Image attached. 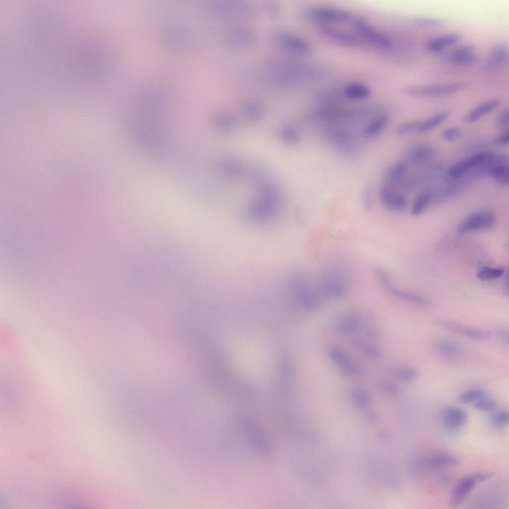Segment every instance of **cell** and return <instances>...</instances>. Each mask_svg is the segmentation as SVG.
Here are the masks:
<instances>
[{"mask_svg":"<svg viewBox=\"0 0 509 509\" xmlns=\"http://www.w3.org/2000/svg\"><path fill=\"white\" fill-rule=\"evenodd\" d=\"M288 282V288L301 307L310 311L320 307L323 296L319 284H316L310 276L298 273L290 278Z\"/></svg>","mask_w":509,"mask_h":509,"instance_id":"cell-1","label":"cell"},{"mask_svg":"<svg viewBox=\"0 0 509 509\" xmlns=\"http://www.w3.org/2000/svg\"><path fill=\"white\" fill-rule=\"evenodd\" d=\"M318 284L323 297L338 299L347 293L349 277L342 268L333 267L324 272Z\"/></svg>","mask_w":509,"mask_h":509,"instance_id":"cell-2","label":"cell"},{"mask_svg":"<svg viewBox=\"0 0 509 509\" xmlns=\"http://www.w3.org/2000/svg\"><path fill=\"white\" fill-rule=\"evenodd\" d=\"M498 155L492 152H482L463 159L450 166L447 170L448 177L457 179L472 169L492 165L496 161Z\"/></svg>","mask_w":509,"mask_h":509,"instance_id":"cell-3","label":"cell"},{"mask_svg":"<svg viewBox=\"0 0 509 509\" xmlns=\"http://www.w3.org/2000/svg\"><path fill=\"white\" fill-rule=\"evenodd\" d=\"M374 114L372 106L349 109L325 108L317 110L314 114V117L320 120L337 122L363 118Z\"/></svg>","mask_w":509,"mask_h":509,"instance_id":"cell-4","label":"cell"},{"mask_svg":"<svg viewBox=\"0 0 509 509\" xmlns=\"http://www.w3.org/2000/svg\"><path fill=\"white\" fill-rule=\"evenodd\" d=\"M469 86L467 82H458L442 85L409 86L405 88L404 92L407 94L426 97H435L446 95L456 93L465 89Z\"/></svg>","mask_w":509,"mask_h":509,"instance_id":"cell-5","label":"cell"},{"mask_svg":"<svg viewBox=\"0 0 509 509\" xmlns=\"http://www.w3.org/2000/svg\"><path fill=\"white\" fill-rule=\"evenodd\" d=\"M497 221L495 214L490 210H481L468 216L458 225L457 233L463 235L468 233L483 231L493 228Z\"/></svg>","mask_w":509,"mask_h":509,"instance_id":"cell-6","label":"cell"},{"mask_svg":"<svg viewBox=\"0 0 509 509\" xmlns=\"http://www.w3.org/2000/svg\"><path fill=\"white\" fill-rule=\"evenodd\" d=\"M491 476L486 473L472 474L462 478L456 485L452 492L450 505L456 507L462 504L471 493L478 482L484 481Z\"/></svg>","mask_w":509,"mask_h":509,"instance_id":"cell-7","label":"cell"},{"mask_svg":"<svg viewBox=\"0 0 509 509\" xmlns=\"http://www.w3.org/2000/svg\"><path fill=\"white\" fill-rule=\"evenodd\" d=\"M376 273L378 279L384 288L394 296L420 306L428 307L430 305L429 301L425 298L412 293L400 290L393 286L388 275L383 269H377Z\"/></svg>","mask_w":509,"mask_h":509,"instance_id":"cell-8","label":"cell"},{"mask_svg":"<svg viewBox=\"0 0 509 509\" xmlns=\"http://www.w3.org/2000/svg\"><path fill=\"white\" fill-rule=\"evenodd\" d=\"M379 200L385 208L392 212H401L407 206L406 197L396 191L393 186L383 183L378 189Z\"/></svg>","mask_w":509,"mask_h":509,"instance_id":"cell-9","label":"cell"},{"mask_svg":"<svg viewBox=\"0 0 509 509\" xmlns=\"http://www.w3.org/2000/svg\"><path fill=\"white\" fill-rule=\"evenodd\" d=\"M354 24L359 33L368 42L383 49L392 48L390 39L372 28L363 17L357 18Z\"/></svg>","mask_w":509,"mask_h":509,"instance_id":"cell-10","label":"cell"},{"mask_svg":"<svg viewBox=\"0 0 509 509\" xmlns=\"http://www.w3.org/2000/svg\"><path fill=\"white\" fill-rule=\"evenodd\" d=\"M439 324L446 330L456 334L476 340H485L491 336L490 331L459 324L448 320H441Z\"/></svg>","mask_w":509,"mask_h":509,"instance_id":"cell-11","label":"cell"},{"mask_svg":"<svg viewBox=\"0 0 509 509\" xmlns=\"http://www.w3.org/2000/svg\"><path fill=\"white\" fill-rule=\"evenodd\" d=\"M475 51V47L473 45H463L449 51L444 56V59L448 63L456 66H470L478 60Z\"/></svg>","mask_w":509,"mask_h":509,"instance_id":"cell-12","label":"cell"},{"mask_svg":"<svg viewBox=\"0 0 509 509\" xmlns=\"http://www.w3.org/2000/svg\"><path fill=\"white\" fill-rule=\"evenodd\" d=\"M327 139L345 151L352 149L354 147V138L352 134L344 128L330 126L324 131Z\"/></svg>","mask_w":509,"mask_h":509,"instance_id":"cell-13","label":"cell"},{"mask_svg":"<svg viewBox=\"0 0 509 509\" xmlns=\"http://www.w3.org/2000/svg\"><path fill=\"white\" fill-rule=\"evenodd\" d=\"M468 417L467 413L463 409L450 406L443 411L442 421L445 428L451 431H456L465 425Z\"/></svg>","mask_w":509,"mask_h":509,"instance_id":"cell-14","label":"cell"},{"mask_svg":"<svg viewBox=\"0 0 509 509\" xmlns=\"http://www.w3.org/2000/svg\"><path fill=\"white\" fill-rule=\"evenodd\" d=\"M308 14L313 19L329 22H343L350 17V13L346 10L324 7L312 8Z\"/></svg>","mask_w":509,"mask_h":509,"instance_id":"cell-15","label":"cell"},{"mask_svg":"<svg viewBox=\"0 0 509 509\" xmlns=\"http://www.w3.org/2000/svg\"><path fill=\"white\" fill-rule=\"evenodd\" d=\"M508 45L504 43H499L493 48L487 62L485 69L489 71L501 69L508 64Z\"/></svg>","mask_w":509,"mask_h":509,"instance_id":"cell-16","label":"cell"},{"mask_svg":"<svg viewBox=\"0 0 509 509\" xmlns=\"http://www.w3.org/2000/svg\"><path fill=\"white\" fill-rule=\"evenodd\" d=\"M361 318V315L356 312L344 315L335 324V332L340 336H346L356 332L360 327Z\"/></svg>","mask_w":509,"mask_h":509,"instance_id":"cell-17","label":"cell"},{"mask_svg":"<svg viewBox=\"0 0 509 509\" xmlns=\"http://www.w3.org/2000/svg\"><path fill=\"white\" fill-rule=\"evenodd\" d=\"M460 464V460L447 453L439 452L427 457L424 465L428 469L434 470L444 467H454Z\"/></svg>","mask_w":509,"mask_h":509,"instance_id":"cell-18","label":"cell"},{"mask_svg":"<svg viewBox=\"0 0 509 509\" xmlns=\"http://www.w3.org/2000/svg\"><path fill=\"white\" fill-rule=\"evenodd\" d=\"M502 104L499 98L484 102L474 108L464 117V121L467 124L475 122L497 108Z\"/></svg>","mask_w":509,"mask_h":509,"instance_id":"cell-19","label":"cell"},{"mask_svg":"<svg viewBox=\"0 0 509 509\" xmlns=\"http://www.w3.org/2000/svg\"><path fill=\"white\" fill-rule=\"evenodd\" d=\"M438 353L442 357L451 360L459 359L463 353V349L461 344L449 339H441L436 344Z\"/></svg>","mask_w":509,"mask_h":509,"instance_id":"cell-20","label":"cell"},{"mask_svg":"<svg viewBox=\"0 0 509 509\" xmlns=\"http://www.w3.org/2000/svg\"><path fill=\"white\" fill-rule=\"evenodd\" d=\"M389 120V115L387 113L380 114L364 126L361 132L362 137L369 139L377 136L386 129Z\"/></svg>","mask_w":509,"mask_h":509,"instance_id":"cell-21","label":"cell"},{"mask_svg":"<svg viewBox=\"0 0 509 509\" xmlns=\"http://www.w3.org/2000/svg\"><path fill=\"white\" fill-rule=\"evenodd\" d=\"M463 38L460 33H453L433 38L425 44V49L431 52H438L444 48L455 44Z\"/></svg>","mask_w":509,"mask_h":509,"instance_id":"cell-22","label":"cell"},{"mask_svg":"<svg viewBox=\"0 0 509 509\" xmlns=\"http://www.w3.org/2000/svg\"><path fill=\"white\" fill-rule=\"evenodd\" d=\"M320 31L329 38L348 45H356L358 43L354 35L333 27L322 26L320 27Z\"/></svg>","mask_w":509,"mask_h":509,"instance_id":"cell-23","label":"cell"},{"mask_svg":"<svg viewBox=\"0 0 509 509\" xmlns=\"http://www.w3.org/2000/svg\"><path fill=\"white\" fill-rule=\"evenodd\" d=\"M387 371L396 379L406 383L414 382L419 376L418 370L410 366H396L389 368Z\"/></svg>","mask_w":509,"mask_h":509,"instance_id":"cell-24","label":"cell"},{"mask_svg":"<svg viewBox=\"0 0 509 509\" xmlns=\"http://www.w3.org/2000/svg\"><path fill=\"white\" fill-rule=\"evenodd\" d=\"M407 170L406 164L402 161L392 165L385 173L383 183L393 186L403 177Z\"/></svg>","mask_w":509,"mask_h":509,"instance_id":"cell-25","label":"cell"},{"mask_svg":"<svg viewBox=\"0 0 509 509\" xmlns=\"http://www.w3.org/2000/svg\"><path fill=\"white\" fill-rule=\"evenodd\" d=\"M435 154V151L432 147L426 145H418L410 149L408 155L412 161L422 162L432 158Z\"/></svg>","mask_w":509,"mask_h":509,"instance_id":"cell-26","label":"cell"},{"mask_svg":"<svg viewBox=\"0 0 509 509\" xmlns=\"http://www.w3.org/2000/svg\"><path fill=\"white\" fill-rule=\"evenodd\" d=\"M450 115V113L448 111L438 113L429 118L425 121L422 122L420 126L417 130V132L420 134L427 133L446 121L449 117Z\"/></svg>","mask_w":509,"mask_h":509,"instance_id":"cell-27","label":"cell"},{"mask_svg":"<svg viewBox=\"0 0 509 509\" xmlns=\"http://www.w3.org/2000/svg\"><path fill=\"white\" fill-rule=\"evenodd\" d=\"M344 93L349 98L363 99L370 95L371 90L368 86L365 85L351 83L346 85L344 89Z\"/></svg>","mask_w":509,"mask_h":509,"instance_id":"cell-28","label":"cell"},{"mask_svg":"<svg viewBox=\"0 0 509 509\" xmlns=\"http://www.w3.org/2000/svg\"><path fill=\"white\" fill-rule=\"evenodd\" d=\"M490 175L496 181L503 184L509 182V168L508 164L500 163L492 166L489 169Z\"/></svg>","mask_w":509,"mask_h":509,"instance_id":"cell-29","label":"cell"},{"mask_svg":"<svg viewBox=\"0 0 509 509\" xmlns=\"http://www.w3.org/2000/svg\"><path fill=\"white\" fill-rule=\"evenodd\" d=\"M327 353L330 359L340 367L353 360L347 352L335 345L330 347Z\"/></svg>","mask_w":509,"mask_h":509,"instance_id":"cell-30","label":"cell"},{"mask_svg":"<svg viewBox=\"0 0 509 509\" xmlns=\"http://www.w3.org/2000/svg\"><path fill=\"white\" fill-rule=\"evenodd\" d=\"M350 399L352 403L359 407L367 406L371 401L369 392L364 388L356 387L350 392Z\"/></svg>","mask_w":509,"mask_h":509,"instance_id":"cell-31","label":"cell"},{"mask_svg":"<svg viewBox=\"0 0 509 509\" xmlns=\"http://www.w3.org/2000/svg\"><path fill=\"white\" fill-rule=\"evenodd\" d=\"M488 393L482 389H472L461 393L457 397V401L462 404H467L478 400L487 398Z\"/></svg>","mask_w":509,"mask_h":509,"instance_id":"cell-32","label":"cell"},{"mask_svg":"<svg viewBox=\"0 0 509 509\" xmlns=\"http://www.w3.org/2000/svg\"><path fill=\"white\" fill-rule=\"evenodd\" d=\"M504 272L505 269L502 267L486 266L480 269L476 276L482 281L490 280L500 277Z\"/></svg>","mask_w":509,"mask_h":509,"instance_id":"cell-33","label":"cell"},{"mask_svg":"<svg viewBox=\"0 0 509 509\" xmlns=\"http://www.w3.org/2000/svg\"><path fill=\"white\" fill-rule=\"evenodd\" d=\"M431 195L428 192L420 195L415 200L411 210V214L417 216L421 214L429 204Z\"/></svg>","mask_w":509,"mask_h":509,"instance_id":"cell-34","label":"cell"},{"mask_svg":"<svg viewBox=\"0 0 509 509\" xmlns=\"http://www.w3.org/2000/svg\"><path fill=\"white\" fill-rule=\"evenodd\" d=\"M220 166L224 172L230 176H240L242 172V166L234 159L225 160L221 162Z\"/></svg>","mask_w":509,"mask_h":509,"instance_id":"cell-35","label":"cell"},{"mask_svg":"<svg viewBox=\"0 0 509 509\" xmlns=\"http://www.w3.org/2000/svg\"><path fill=\"white\" fill-rule=\"evenodd\" d=\"M342 372L346 376L357 378L362 376L365 373L363 366L356 363L354 360L340 367Z\"/></svg>","mask_w":509,"mask_h":509,"instance_id":"cell-36","label":"cell"},{"mask_svg":"<svg viewBox=\"0 0 509 509\" xmlns=\"http://www.w3.org/2000/svg\"><path fill=\"white\" fill-rule=\"evenodd\" d=\"M380 390L385 394L391 396H398L401 394L399 386L395 382L384 380L380 384Z\"/></svg>","mask_w":509,"mask_h":509,"instance_id":"cell-37","label":"cell"},{"mask_svg":"<svg viewBox=\"0 0 509 509\" xmlns=\"http://www.w3.org/2000/svg\"><path fill=\"white\" fill-rule=\"evenodd\" d=\"M422 121L420 120L404 122L400 124L396 129L395 133L398 135H403L417 130Z\"/></svg>","mask_w":509,"mask_h":509,"instance_id":"cell-38","label":"cell"},{"mask_svg":"<svg viewBox=\"0 0 509 509\" xmlns=\"http://www.w3.org/2000/svg\"><path fill=\"white\" fill-rule=\"evenodd\" d=\"M462 134L459 127H453L445 129L441 133V138L448 142H453L459 139Z\"/></svg>","mask_w":509,"mask_h":509,"instance_id":"cell-39","label":"cell"},{"mask_svg":"<svg viewBox=\"0 0 509 509\" xmlns=\"http://www.w3.org/2000/svg\"><path fill=\"white\" fill-rule=\"evenodd\" d=\"M413 20L418 24L428 26H441L446 23V21L444 19L424 16L416 17Z\"/></svg>","mask_w":509,"mask_h":509,"instance_id":"cell-40","label":"cell"},{"mask_svg":"<svg viewBox=\"0 0 509 509\" xmlns=\"http://www.w3.org/2000/svg\"><path fill=\"white\" fill-rule=\"evenodd\" d=\"M473 406L479 411L491 412L496 408L497 404L494 400L485 398L475 402Z\"/></svg>","mask_w":509,"mask_h":509,"instance_id":"cell-41","label":"cell"},{"mask_svg":"<svg viewBox=\"0 0 509 509\" xmlns=\"http://www.w3.org/2000/svg\"><path fill=\"white\" fill-rule=\"evenodd\" d=\"M362 200L364 208L366 211H370L373 206V189L370 185L365 186L362 193Z\"/></svg>","mask_w":509,"mask_h":509,"instance_id":"cell-42","label":"cell"},{"mask_svg":"<svg viewBox=\"0 0 509 509\" xmlns=\"http://www.w3.org/2000/svg\"><path fill=\"white\" fill-rule=\"evenodd\" d=\"M361 350L364 355L371 359L377 360L382 357L381 350L374 344L366 345Z\"/></svg>","mask_w":509,"mask_h":509,"instance_id":"cell-43","label":"cell"},{"mask_svg":"<svg viewBox=\"0 0 509 509\" xmlns=\"http://www.w3.org/2000/svg\"><path fill=\"white\" fill-rule=\"evenodd\" d=\"M282 137L289 142L294 143L299 140V134L297 131L290 127H285L281 130Z\"/></svg>","mask_w":509,"mask_h":509,"instance_id":"cell-44","label":"cell"},{"mask_svg":"<svg viewBox=\"0 0 509 509\" xmlns=\"http://www.w3.org/2000/svg\"><path fill=\"white\" fill-rule=\"evenodd\" d=\"M509 413L507 411L502 410L497 412L493 417L494 423L499 426L505 425L509 423Z\"/></svg>","mask_w":509,"mask_h":509,"instance_id":"cell-45","label":"cell"},{"mask_svg":"<svg viewBox=\"0 0 509 509\" xmlns=\"http://www.w3.org/2000/svg\"><path fill=\"white\" fill-rule=\"evenodd\" d=\"M217 125L225 130H231L234 128V122L230 117L226 115L219 116L216 119Z\"/></svg>","mask_w":509,"mask_h":509,"instance_id":"cell-46","label":"cell"},{"mask_svg":"<svg viewBox=\"0 0 509 509\" xmlns=\"http://www.w3.org/2000/svg\"><path fill=\"white\" fill-rule=\"evenodd\" d=\"M509 110L508 108L505 109L498 117L496 125L498 127H505L509 125Z\"/></svg>","mask_w":509,"mask_h":509,"instance_id":"cell-47","label":"cell"},{"mask_svg":"<svg viewBox=\"0 0 509 509\" xmlns=\"http://www.w3.org/2000/svg\"><path fill=\"white\" fill-rule=\"evenodd\" d=\"M509 142V131L508 130L498 136L495 140V143L499 145H506Z\"/></svg>","mask_w":509,"mask_h":509,"instance_id":"cell-48","label":"cell"},{"mask_svg":"<svg viewBox=\"0 0 509 509\" xmlns=\"http://www.w3.org/2000/svg\"><path fill=\"white\" fill-rule=\"evenodd\" d=\"M499 339L505 344H508L509 341V330L505 327L501 328L497 332Z\"/></svg>","mask_w":509,"mask_h":509,"instance_id":"cell-49","label":"cell"}]
</instances>
